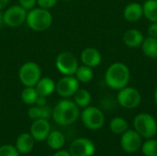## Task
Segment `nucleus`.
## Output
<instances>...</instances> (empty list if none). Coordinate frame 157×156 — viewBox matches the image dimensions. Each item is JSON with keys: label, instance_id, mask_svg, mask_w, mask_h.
<instances>
[{"label": "nucleus", "instance_id": "34", "mask_svg": "<svg viewBox=\"0 0 157 156\" xmlns=\"http://www.w3.org/2000/svg\"><path fill=\"white\" fill-rule=\"evenodd\" d=\"M8 3H9V0H0V10L3 11L5 8H6Z\"/></svg>", "mask_w": 157, "mask_h": 156}, {"label": "nucleus", "instance_id": "37", "mask_svg": "<svg viewBox=\"0 0 157 156\" xmlns=\"http://www.w3.org/2000/svg\"><path fill=\"white\" fill-rule=\"evenodd\" d=\"M65 1H71V0H65Z\"/></svg>", "mask_w": 157, "mask_h": 156}, {"label": "nucleus", "instance_id": "16", "mask_svg": "<svg viewBox=\"0 0 157 156\" xmlns=\"http://www.w3.org/2000/svg\"><path fill=\"white\" fill-rule=\"evenodd\" d=\"M123 17L129 22H137L144 17L143 5L133 2L128 4L123 10Z\"/></svg>", "mask_w": 157, "mask_h": 156}, {"label": "nucleus", "instance_id": "19", "mask_svg": "<svg viewBox=\"0 0 157 156\" xmlns=\"http://www.w3.org/2000/svg\"><path fill=\"white\" fill-rule=\"evenodd\" d=\"M142 51L144 54L151 59L157 58V38L146 37L144 38L142 45Z\"/></svg>", "mask_w": 157, "mask_h": 156}, {"label": "nucleus", "instance_id": "14", "mask_svg": "<svg viewBox=\"0 0 157 156\" xmlns=\"http://www.w3.org/2000/svg\"><path fill=\"white\" fill-rule=\"evenodd\" d=\"M80 59L84 65L94 68V67L98 66L101 63L102 56L98 50L88 47L83 50V51L81 52Z\"/></svg>", "mask_w": 157, "mask_h": 156}, {"label": "nucleus", "instance_id": "35", "mask_svg": "<svg viewBox=\"0 0 157 156\" xmlns=\"http://www.w3.org/2000/svg\"><path fill=\"white\" fill-rule=\"evenodd\" d=\"M5 25V20H4V12L0 10V28H2Z\"/></svg>", "mask_w": 157, "mask_h": 156}, {"label": "nucleus", "instance_id": "22", "mask_svg": "<svg viewBox=\"0 0 157 156\" xmlns=\"http://www.w3.org/2000/svg\"><path fill=\"white\" fill-rule=\"evenodd\" d=\"M73 97H74V102L79 108H82L88 107L92 100L90 92L83 88H79Z\"/></svg>", "mask_w": 157, "mask_h": 156}, {"label": "nucleus", "instance_id": "7", "mask_svg": "<svg viewBox=\"0 0 157 156\" xmlns=\"http://www.w3.org/2000/svg\"><path fill=\"white\" fill-rule=\"evenodd\" d=\"M119 105L126 109H133L137 108L142 101V96L138 89L132 86H125L119 90L117 95Z\"/></svg>", "mask_w": 157, "mask_h": 156}, {"label": "nucleus", "instance_id": "33", "mask_svg": "<svg viewBox=\"0 0 157 156\" xmlns=\"http://www.w3.org/2000/svg\"><path fill=\"white\" fill-rule=\"evenodd\" d=\"M53 156H72V155H71V154H70L69 152L62 150V151H59V152L55 153Z\"/></svg>", "mask_w": 157, "mask_h": 156}, {"label": "nucleus", "instance_id": "30", "mask_svg": "<svg viewBox=\"0 0 157 156\" xmlns=\"http://www.w3.org/2000/svg\"><path fill=\"white\" fill-rule=\"evenodd\" d=\"M19 6H21L27 11L31 10L37 5V0H18Z\"/></svg>", "mask_w": 157, "mask_h": 156}, {"label": "nucleus", "instance_id": "20", "mask_svg": "<svg viewBox=\"0 0 157 156\" xmlns=\"http://www.w3.org/2000/svg\"><path fill=\"white\" fill-rule=\"evenodd\" d=\"M52 111L47 105L43 106V107L33 106L28 110L29 117L33 120H39V119L49 120L52 117Z\"/></svg>", "mask_w": 157, "mask_h": 156}, {"label": "nucleus", "instance_id": "26", "mask_svg": "<svg viewBox=\"0 0 157 156\" xmlns=\"http://www.w3.org/2000/svg\"><path fill=\"white\" fill-rule=\"evenodd\" d=\"M39 95L34 86H25L21 92V99L27 105H35Z\"/></svg>", "mask_w": 157, "mask_h": 156}, {"label": "nucleus", "instance_id": "29", "mask_svg": "<svg viewBox=\"0 0 157 156\" xmlns=\"http://www.w3.org/2000/svg\"><path fill=\"white\" fill-rule=\"evenodd\" d=\"M57 2L58 0H37V5L39 6V7L50 10L57 4Z\"/></svg>", "mask_w": 157, "mask_h": 156}, {"label": "nucleus", "instance_id": "6", "mask_svg": "<svg viewBox=\"0 0 157 156\" xmlns=\"http://www.w3.org/2000/svg\"><path fill=\"white\" fill-rule=\"evenodd\" d=\"M80 116L85 127L92 131L101 129L105 123V116L97 107L88 106L85 108Z\"/></svg>", "mask_w": 157, "mask_h": 156}, {"label": "nucleus", "instance_id": "12", "mask_svg": "<svg viewBox=\"0 0 157 156\" xmlns=\"http://www.w3.org/2000/svg\"><path fill=\"white\" fill-rule=\"evenodd\" d=\"M96 152V146L92 141L86 138L75 140L69 149L72 156H93Z\"/></svg>", "mask_w": 157, "mask_h": 156}, {"label": "nucleus", "instance_id": "8", "mask_svg": "<svg viewBox=\"0 0 157 156\" xmlns=\"http://www.w3.org/2000/svg\"><path fill=\"white\" fill-rule=\"evenodd\" d=\"M56 69L63 75H75L79 66L77 58L70 51H63L55 60Z\"/></svg>", "mask_w": 157, "mask_h": 156}, {"label": "nucleus", "instance_id": "31", "mask_svg": "<svg viewBox=\"0 0 157 156\" xmlns=\"http://www.w3.org/2000/svg\"><path fill=\"white\" fill-rule=\"evenodd\" d=\"M147 34L149 37L157 38V22H151L147 29Z\"/></svg>", "mask_w": 157, "mask_h": 156}, {"label": "nucleus", "instance_id": "3", "mask_svg": "<svg viewBox=\"0 0 157 156\" xmlns=\"http://www.w3.org/2000/svg\"><path fill=\"white\" fill-rule=\"evenodd\" d=\"M26 23L34 31L41 32L48 29L52 24V15L49 9L34 7L28 11Z\"/></svg>", "mask_w": 157, "mask_h": 156}, {"label": "nucleus", "instance_id": "18", "mask_svg": "<svg viewBox=\"0 0 157 156\" xmlns=\"http://www.w3.org/2000/svg\"><path fill=\"white\" fill-rule=\"evenodd\" d=\"M35 140L29 133H21L16 142V148L19 154H29L34 146Z\"/></svg>", "mask_w": 157, "mask_h": 156}, {"label": "nucleus", "instance_id": "5", "mask_svg": "<svg viewBox=\"0 0 157 156\" xmlns=\"http://www.w3.org/2000/svg\"><path fill=\"white\" fill-rule=\"evenodd\" d=\"M18 78L24 86H35L41 78L40 67L35 62H27L20 66Z\"/></svg>", "mask_w": 157, "mask_h": 156}, {"label": "nucleus", "instance_id": "27", "mask_svg": "<svg viewBox=\"0 0 157 156\" xmlns=\"http://www.w3.org/2000/svg\"><path fill=\"white\" fill-rule=\"evenodd\" d=\"M141 150L144 156H157V140L147 139L146 142L143 143Z\"/></svg>", "mask_w": 157, "mask_h": 156}, {"label": "nucleus", "instance_id": "24", "mask_svg": "<svg viewBox=\"0 0 157 156\" xmlns=\"http://www.w3.org/2000/svg\"><path fill=\"white\" fill-rule=\"evenodd\" d=\"M144 17L150 22H157V0H145L143 5Z\"/></svg>", "mask_w": 157, "mask_h": 156}, {"label": "nucleus", "instance_id": "13", "mask_svg": "<svg viewBox=\"0 0 157 156\" xmlns=\"http://www.w3.org/2000/svg\"><path fill=\"white\" fill-rule=\"evenodd\" d=\"M51 132V125L48 120L39 119L35 120L30 128V134L37 142H41L47 139Z\"/></svg>", "mask_w": 157, "mask_h": 156}, {"label": "nucleus", "instance_id": "11", "mask_svg": "<svg viewBox=\"0 0 157 156\" xmlns=\"http://www.w3.org/2000/svg\"><path fill=\"white\" fill-rule=\"evenodd\" d=\"M143 144V137L133 129L128 130L121 138V146L128 154H134L139 151Z\"/></svg>", "mask_w": 157, "mask_h": 156}, {"label": "nucleus", "instance_id": "17", "mask_svg": "<svg viewBox=\"0 0 157 156\" xmlns=\"http://www.w3.org/2000/svg\"><path fill=\"white\" fill-rule=\"evenodd\" d=\"M34 87L39 96L46 97L55 91L56 83L50 77H41Z\"/></svg>", "mask_w": 157, "mask_h": 156}, {"label": "nucleus", "instance_id": "10", "mask_svg": "<svg viewBox=\"0 0 157 156\" xmlns=\"http://www.w3.org/2000/svg\"><path fill=\"white\" fill-rule=\"evenodd\" d=\"M80 88V82L74 75H64L56 83L55 91L63 98L73 97Z\"/></svg>", "mask_w": 157, "mask_h": 156}, {"label": "nucleus", "instance_id": "32", "mask_svg": "<svg viewBox=\"0 0 157 156\" xmlns=\"http://www.w3.org/2000/svg\"><path fill=\"white\" fill-rule=\"evenodd\" d=\"M47 104V100H46V97H40L39 96L37 100H36V103L35 105L36 106H39V107H43V106H46Z\"/></svg>", "mask_w": 157, "mask_h": 156}, {"label": "nucleus", "instance_id": "28", "mask_svg": "<svg viewBox=\"0 0 157 156\" xmlns=\"http://www.w3.org/2000/svg\"><path fill=\"white\" fill-rule=\"evenodd\" d=\"M0 156H19L17 148L10 144L0 146Z\"/></svg>", "mask_w": 157, "mask_h": 156}, {"label": "nucleus", "instance_id": "23", "mask_svg": "<svg viewBox=\"0 0 157 156\" xmlns=\"http://www.w3.org/2000/svg\"><path fill=\"white\" fill-rule=\"evenodd\" d=\"M109 129L113 133L121 135L129 130V123L122 117H115L109 122Z\"/></svg>", "mask_w": 157, "mask_h": 156}, {"label": "nucleus", "instance_id": "15", "mask_svg": "<svg viewBox=\"0 0 157 156\" xmlns=\"http://www.w3.org/2000/svg\"><path fill=\"white\" fill-rule=\"evenodd\" d=\"M123 42L124 44L132 49L138 48L142 45L144 37L141 30L137 29H127L123 34Z\"/></svg>", "mask_w": 157, "mask_h": 156}, {"label": "nucleus", "instance_id": "36", "mask_svg": "<svg viewBox=\"0 0 157 156\" xmlns=\"http://www.w3.org/2000/svg\"><path fill=\"white\" fill-rule=\"evenodd\" d=\"M154 98H155V104H156V105H157V88H156V89H155V91Z\"/></svg>", "mask_w": 157, "mask_h": 156}, {"label": "nucleus", "instance_id": "2", "mask_svg": "<svg viewBox=\"0 0 157 156\" xmlns=\"http://www.w3.org/2000/svg\"><path fill=\"white\" fill-rule=\"evenodd\" d=\"M80 108L68 98L59 101L52 110L53 120L61 126H68L75 122L80 117Z\"/></svg>", "mask_w": 157, "mask_h": 156}, {"label": "nucleus", "instance_id": "25", "mask_svg": "<svg viewBox=\"0 0 157 156\" xmlns=\"http://www.w3.org/2000/svg\"><path fill=\"white\" fill-rule=\"evenodd\" d=\"M75 75L80 83H89L94 77L93 68L83 64L81 66H78Z\"/></svg>", "mask_w": 157, "mask_h": 156}, {"label": "nucleus", "instance_id": "4", "mask_svg": "<svg viewBox=\"0 0 157 156\" xmlns=\"http://www.w3.org/2000/svg\"><path fill=\"white\" fill-rule=\"evenodd\" d=\"M134 130L144 139H152L157 134V122L149 113H140L133 119Z\"/></svg>", "mask_w": 157, "mask_h": 156}, {"label": "nucleus", "instance_id": "21", "mask_svg": "<svg viewBox=\"0 0 157 156\" xmlns=\"http://www.w3.org/2000/svg\"><path fill=\"white\" fill-rule=\"evenodd\" d=\"M46 140H47V143H48L49 147L53 150L61 149L64 145V143H65L64 135L59 131H51Z\"/></svg>", "mask_w": 157, "mask_h": 156}, {"label": "nucleus", "instance_id": "9", "mask_svg": "<svg viewBox=\"0 0 157 156\" xmlns=\"http://www.w3.org/2000/svg\"><path fill=\"white\" fill-rule=\"evenodd\" d=\"M28 11L19 5L7 7L4 12L5 25L10 28H17L26 22Z\"/></svg>", "mask_w": 157, "mask_h": 156}, {"label": "nucleus", "instance_id": "1", "mask_svg": "<svg viewBox=\"0 0 157 156\" xmlns=\"http://www.w3.org/2000/svg\"><path fill=\"white\" fill-rule=\"evenodd\" d=\"M131 71L129 67L121 62L110 64L105 73V83L113 90H121L129 85Z\"/></svg>", "mask_w": 157, "mask_h": 156}]
</instances>
